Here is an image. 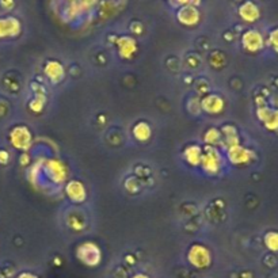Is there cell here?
Returning <instances> with one entry per match:
<instances>
[{"mask_svg": "<svg viewBox=\"0 0 278 278\" xmlns=\"http://www.w3.org/2000/svg\"><path fill=\"white\" fill-rule=\"evenodd\" d=\"M45 174L56 185H61L68 178V167L63 160L59 159H49L45 163Z\"/></svg>", "mask_w": 278, "mask_h": 278, "instance_id": "4", "label": "cell"}, {"mask_svg": "<svg viewBox=\"0 0 278 278\" xmlns=\"http://www.w3.org/2000/svg\"><path fill=\"white\" fill-rule=\"evenodd\" d=\"M187 259H189L190 265H193L197 269H205L212 262V255L210 251L202 244H193L190 247L189 253H187Z\"/></svg>", "mask_w": 278, "mask_h": 278, "instance_id": "5", "label": "cell"}, {"mask_svg": "<svg viewBox=\"0 0 278 278\" xmlns=\"http://www.w3.org/2000/svg\"><path fill=\"white\" fill-rule=\"evenodd\" d=\"M117 48H118V53H120V56L122 59H125V60H129L132 57L136 54L137 52V42L134 38L128 36L120 37L117 40Z\"/></svg>", "mask_w": 278, "mask_h": 278, "instance_id": "13", "label": "cell"}, {"mask_svg": "<svg viewBox=\"0 0 278 278\" xmlns=\"http://www.w3.org/2000/svg\"><path fill=\"white\" fill-rule=\"evenodd\" d=\"M133 278H149V277L145 274H136Z\"/></svg>", "mask_w": 278, "mask_h": 278, "instance_id": "27", "label": "cell"}, {"mask_svg": "<svg viewBox=\"0 0 278 278\" xmlns=\"http://www.w3.org/2000/svg\"><path fill=\"white\" fill-rule=\"evenodd\" d=\"M174 4H177V6H187V4H191L193 6V0H171Z\"/></svg>", "mask_w": 278, "mask_h": 278, "instance_id": "25", "label": "cell"}, {"mask_svg": "<svg viewBox=\"0 0 278 278\" xmlns=\"http://www.w3.org/2000/svg\"><path fill=\"white\" fill-rule=\"evenodd\" d=\"M227 159L231 164L234 165H244L248 164L255 159V153L251 149L238 144L235 147L227 149Z\"/></svg>", "mask_w": 278, "mask_h": 278, "instance_id": "6", "label": "cell"}, {"mask_svg": "<svg viewBox=\"0 0 278 278\" xmlns=\"http://www.w3.org/2000/svg\"><path fill=\"white\" fill-rule=\"evenodd\" d=\"M22 32V24L15 16H3L0 18V40L15 38Z\"/></svg>", "mask_w": 278, "mask_h": 278, "instance_id": "7", "label": "cell"}, {"mask_svg": "<svg viewBox=\"0 0 278 278\" xmlns=\"http://www.w3.org/2000/svg\"><path fill=\"white\" fill-rule=\"evenodd\" d=\"M265 246L273 253H278V232H267L265 235Z\"/></svg>", "mask_w": 278, "mask_h": 278, "instance_id": "20", "label": "cell"}, {"mask_svg": "<svg viewBox=\"0 0 278 278\" xmlns=\"http://www.w3.org/2000/svg\"><path fill=\"white\" fill-rule=\"evenodd\" d=\"M239 15L244 22H248V23H254L259 19L261 16V11H259V7L254 2H244V3L239 7Z\"/></svg>", "mask_w": 278, "mask_h": 278, "instance_id": "14", "label": "cell"}, {"mask_svg": "<svg viewBox=\"0 0 278 278\" xmlns=\"http://www.w3.org/2000/svg\"><path fill=\"white\" fill-rule=\"evenodd\" d=\"M226 106V102L217 94H210L206 95L201 101V109L208 114H218L221 113Z\"/></svg>", "mask_w": 278, "mask_h": 278, "instance_id": "12", "label": "cell"}, {"mask_svg": "<svg viewBox=\"0 0 278 278\" xmlns=\"http://www.w3.org/2000/svg\"><path fill=\"white\" fill-rule=\"evenodd\" d=\"M76 257L86 266H98L102 261V251L94 242H85L77 247Z\"/></svg>", "mask_w": 278, "mask_h": 278, "instance_id": "2", "label": "cell"}, {"mask_svg": "<svg viewBox=\"0 0 278 278\" xmlns=\"http://www.w3.org/2000/svg\"><path fill=\"white\" fill-rule=\"evenodd\" d=\"M44 73L45 76L48 77V80L50 81V83H54V85L60 83V81L65 77L64 67H63V64H61L60 61L56 60H49L48 63L45 64Z\"/></svg>", "mask_w": 278, "mask_h": 278, "instance_id": "11", "label": "cell"}, {"mask_svg": "<svg viewBox=\"0 0 278 278\" xmlns=\"http://www.w3.org/2000/svg\"><path fill=\"white\" fill-rule=\"evenodd\" d=\"M65 194L75 204H81L87 198V189L83 185V182L72 179V181H69L67 183V186H65Z\"/></svg>", "mask_w": 278, "mask_h": 278, "instance_id": "10", "label": "cell"}, {"mask_svg": "<svg viewBox=\"0 0 278 278\" xmlns=\"http://www.w3.org/2000/svg\"><path fill=\"white\" fill-rule=\"evenodd\" d=\"M29 106H30V110H33L34 113H41V112L44 110L45 106L44 95H37L36 98H33Z\"/></svg>", "mask_w": 278, "mask_h": 278, "instance_id": "21", "label": "cell"}, {"mask_svg": "<svg viewBox=\"0 0 278 278\" xmlns=\"http://www.w3.org/2000/svg\"><path fill=\"white\" fill-rule=\"evenodd\" d=\"M242 45L247 52L257 53L263 49L265 40L258 30H247L242 37Z\"/></svg>", "mask_w": 278, "mask_h": 278, "instance_id": "8", "label": "cell"}, {"mask_svg": "<svg viewBox=\"0 0 278 278\" xmlns=\"http://www.w3.org/2000/svg\"><path fill=\"white\" fill-rule=\"evenodd\" d=\"M202 153H204V149L197 144H191L189 147H186L185 151H183V157L185 160L187 161V164L193 165V167H197L201 163Z\"/></svg>", "mask_w": 278, "mask_h": 278, "instance_id": "15", "label": "cell"}, {"mask_svg": "<svg viewBox=\"0 0 278 278\" xmlns=\"http://www.w3.org/2000/svg\"><path fill=\"white\" fill-rule=\"evenodd\" d=\"M8 141L12 145V148L22 151V152H27L33 144V134L27 126L16 125L10 130Z\"/></svg>", "mask_w": 278, "mask_h": 278, "instance_id": "1", "label": "cell"}, {"mask_svg": "<svg viewBox=\"0 0 278 278\" xmlns=\"http://www.w3.org/2000/svg\"><path fill=\"white\" fill-rule=\"evenodd\" d=\"M221 130H218L217 128H209L204 133V141L208 147H217L218 144H221Z\"/></svg>", "mask_w": 278, "mask_h": 278, "instance_id": "18", "label": "cell"}, {"mask_svg": "<svg viewBox=\"0 0 278 278\" xmlns=\"http://www.w3.org/2000/svg\"><path fill=\"white\" fill-rule=\"evenodd\" d=\"M132 133H133V137L136 138L140 143H145V141H148L149 138L152 137V128L149 125L148 122H137L136 125L133 126V129H132Z\"/></svg>", "mask_w": 278, "mask_h": 278, "instance_id": "17", "label": "cell"}, {"mask_svg": "<svg viewBox=\"0 0 278 278\" xmlns=\"http://www.w3.org/2000/svg\"><path fill=\"white\" fill-rule=\"evenodd\" d=\"M18 278H38V277L33 274V273H22V274L18 275Z\"/></svg>", "mask_w": 278, "mask_h": 278, "instance_id": "26", "label": "cell"}, {"mask_svg": "<svg viewBox=\"0 0 278 278\" xmlns=\"http://www.w3.org/2000/svg\"><path fill=\"white\" fill-rule=\"evenodd\" d=\"M263 125L266 126L267 130H278V109H270L266 118L263 120Z\"/></svg>", "mask_w": 278, "mask_h": 278, "instance_id": "19", "label": "cell"}, {"mask_svg": "<svg viewBox=\"0 0 278 278\" xmlns=\"http://www.w3.org/2000/svg\"><path fill=\"white\" fill-rule=\"evenodd\" d=\"M177 18L179 20V23L183 26H196L201 19V14L198 11V8L196 6L187 4V6H182L177 12Z\"/></svg>", "mask_w": 278, "mask_h": 278, "instance_id": "9", "label": "cell"}, {"mask_svg": "<svg viewBox=\"0 0 278 278\" xmlns=\"http://www.w3.org/2000/svg\"><path fill=\"white\" fill-rule=\"evenodd\" d=\"M0 6L4 10H11L14 7V0H0Z\"/></svg>", "mask_w": 278, "mask_h": 278, "instance_id": "24", "label": "cell"}, {"mask_svg": "<svg viewBox=\"0 0 278 278\" xmlns=\"http://www.w3.org/2000/svg\"><path fill=\"white\" fill-rule=\"evenodd\" d=\"M11 160V155L6 149H0V164L6 165Z\"/></svg>", "mask_w": 278, "mask_h": 278, "instance_id": "23", "label": "cell"}, {"mask_svg": "<svg viewBox=\"0 0 278 278\" xmlns=\"http://www.w3.org/2000/svg\"><path fill=\"white\" fill-rule=\"evenodd\" d=\"M221 143L227 147V149L231 148V147H235V145L239 144V134L236 128L232 125H226L223 126L221 129Z\"/></svg>", "mask_w": 278, "mask_h": 278, "instance_id": "16", "label": "cell"}, {"mask_svg": "<svg viewBox=\"0 0 278 278\" xmlns=\"http://www.w3.org/2000/svg\"><path fill=\"white\" fill-rule=\"evenodd\" d=\"M269 45L278 52V29L271 30L269 34Z\"/></svg>", "mask_w": 278, "mask_h": 278, "instance_id": "22", "label": "cell"}, {"mask_svg": "<svg viewBox=\"0 0 278 278\" xmlns=\"http://www.w3.org/2000/svg\"><path fill=\"white\" fill-rule=\"evenodd\" d=\"M200 165L208 175H217L223 169V156L214 147H206Z\"/></svg>", "mask_w": 278, "mask_h": 278, "instance_id": "3", "label": "cell"}]
</instances>
